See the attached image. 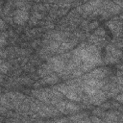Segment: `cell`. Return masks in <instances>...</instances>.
<instances>
[{"mask_svg": "<svg viewBox=\"0 0 123 123\" xmlns=\"http://www.w3.org/2000/svg\"><path fill=\"white\" fill-rule=\"evenodd\" d=\"M122 57V52L112 45H108L106 47V58L107 63H115Z\"/></svg>", "mask_w": 123, "mask_h": 123, "instance_id": "6da1fadb", "label": "cell"}, {"mask_svg": "<svg viewBox=\"0 0 123 123\" xmlns=\"http://www.w3.org/2000/svg\"><path fill=\"white\" fill-rule=\"evenodd\" d=\"M47 63L54 72L62 74L65 70V62L61 57H52L47 61Z\"/></svg>", "mask_w": 123, "mask_h": 123, "instance_id": "7a4b0ae2", "label": "cell"}, {"mask_svg": "<svg viewBox=\"0 0 123 123\" xmlns=\"http://www.w3.org/2000/svg\"><path fill=\"white\" fill-rule=\"evenodd\" d=\"M56 107L62 113L74 112V111H77L79 110V106L78 105H75L74 103L67 102V101H60L59 103L56 104Z\"/></svg>", "mask_w": 123, "mask_h": 123, "instance_id": "3957f363", "label": "cell"}, {"mask_svg": "<svg viewBox=\"0 0 123 123\" xmlns=\"http://www.w3.org/2000/svg\"><path fill=\"white\" fill-rule=\"evenodd\" d=\"M29 19V12L26 9H17L13 13V20L16 24L22 25Z\"/></svg>", "mask_w": 123, "mask_h": 123, "instance_id": "277c9868", "label": "cell"}, {"mask_svg": "<svg viewBox=\"0 0 123 123\" xmlns=\"http://www.w3.org/2000/svg\"><path fill=\"white\" fill-rule=\"evenodd\" d=\"M107 95L104 91L102 90H98L95 94L91 95L88 97V102L93 104V105H96V106H100L102 105L103 103H105V101L107 100Z\"/></svg>", "mask_w": 123, "mask_h": 123, "instance_id": "5b68a950", "label": "cell"}, {"mask_svg": "<svg viewBox=\"0 0 123 123\" xmlns=\"http://www.w3.org/2000/svg\"><path fill=\"white\" fill-rule=\"evenodd\" d=\"M108 74V69L106 68H97L89 72L86 76H85L86 79H94V80H103L106 75Z\"/></svg>", "mask_w": 123, "mask_h": 123, "instance_id": "8992f818", "label": "cell"}, {"mask_svg": "<svg viewBox=\"0 0 123 123\" xmlns=\"http://www.w3.org/2000/svg\"><path fill=\"white\" fill-rule=\"evenodd\" d=\"M84 85L92 87L94 89H101L104 87V82L102 80H94V79H86Z\"/></svg>", "mask_w": 123, "mask_h": 123, "instance_id": "52a82bcc", "label": "cell"}, {"mask_svg": "<svg viewBox=\"0 0 123 123\" xmlns=\"http://www.w3.org/2000/svg\"><path fill=\"white\" fill-rule=\"evenodd\" d=\"M108 27L110 28V30L115 35V36H119L122 32V27L120 25V22L116 21V20H111L107 23Z\"/></svg>", "mask_w": 123, "mask_h": 123, "instance_id": "ba28073f", "label": "cell"}, {"mask_svg": "<svg viewBox=\"0 0 123 123\" xmlns=\"http://www.w3.org/2000/svg\"><path fill=\"white\" fill-rule=\"evenodd\" d=\"M102 4V2L100 1H94V2H88V3H86L84 6H83V10L86 12H93L95 10H98L100 7V5Z\"/></svg>", "mask_w": 123, "mask_h": 123, "instance_id": "9c48e42d", "label": "cell"}, {"mask_svg": "<svg viewBox=\"0 0 123 123\" xmlns=\"http://www.w3.org/2000/svg\"><path fill=\"white\" fill-rule=\"evenodd\" d=\"M52 71H53V70L51 69V67L49 66V64H48V63H45V64H42V65L39 67L37 73H38V75H39L40 77L44 78V77H46V76L52 74Z\"/></svg>", "mask_w": 123, "mask_h": 123, "instance_id": "30bf717a", "label": "cell"}, {"mask_svg": "<svg viewBox=\"0 0 123 123\" xmlns=\"http://www.w3.org/2000/svg\"><path fill=\"white\" fill-rule=\"evenodd\" d=\"M59 82V77L55 74H50L46 77H44L41 81V83L43 84H48V85H53V84H56Z\"/></svg>", "mask_w": 123, "mask_h": 123, "instance_id": "8fae6325", "label": "cell"}, {"mask_svg": "<svg viewBox=\"0 0 123 123\" xmlns=\"http://www.w3.org/2000/svg\"><path fill=\"white\" fill-rule=\"evenodd\" d=\"M74 44H75V41H67V42H64V41H63V42L61 44V46H60L58 52H60V53H61V52H64V51L70 49L72 46H74Z\"/></svg>", "mask_w": 123, "mask_h": 123, "instance_id": "7c38bea8", "label": "cell"}, {"mask_svg": "<svg viewBox=\"0 0 123 123\" xmlns=\"http://www.w3.org/2000/svg\"><path fill=\"white\" fill-rule=\"evenodd\" d=\"M105 117L107 118V122H111V121H118V115L117 112L115 111H109L105 114Z\"/></svg>", "mask_w": 123, "mask_h": 123, "instance_id": "4fadbf2b", "label": "cell"}, {"mask_svg": "<svg viewBox=\"0 0 123 123\" xmlns=\"http://www.w3.org/2000/svg\"><path fill=\"white\" fill-rule=\"evenodd\" d=\"M94 34H95L96 36H99V37H103V36H106V31L104 30V28L98 27V28L96 29V31L94 32Z\"/></svg>", "mask_w": 123, "mask_h": 123, "instance_id": "5bb4252c", "label": "cell"}, {"mask_svg": "<svg viewBox=\"0 0 123 123\" xmlns=\"http://www.w3.org/2000/svg\"><path fill=\"white\" fill-rule=\"evenodd\" d=\"M8 70H9L8 63H5L4 62H2V63H1V71H2V73H6V72H8Z\"/></svg>", "mask_w": 123, "mask_h": 123, "instance_id": "9a60e30c", "label": "cell"}, {"mask_svg": "<svg viewBox=\"0 0 123 123\" xmlns=\"http://www.w3.org/2000/svg\"><path fill=\"white\" fill-rule=\"evenodd\" d=\"M86 114H84V113H82V114H78V115L72 116L71 119H72V120H75V121H80L81 119H83L84 117H86Z\"/></svg>", "mask_w": 123, "mask_h": 123, "instance_id": "2e32d148", "label": "cell"}, {"mask_svg": "<svg viewBox=\"0 0 123 123\" xmlns=\"http://www.w3.org/2000/svg\"><path fill=\"white\" fill-rule=\"evenodd\" d=\"M93 113H94L95 115H105V114H106V113L102 111L101 108H98V109L94 110V111H93Z\"/></svg>", "mask_w": 123, "mask_h": 123, "instance_id": "e0dca14e", "label": "cell"}, {"mask_svg": "<svg viewBox=\"0 0 123 123\" xmlns=\"http://www.w3.org/2000/svg\"><path fill=\"white\" fill-rule=\"evenodd\" d=\"M115 100H116L118 103L123 104V93H120V94H118L117 96H115Z\"/></svg>", "mask_w": 123, "mask_h": 123, "instance_id": "ac0fdd59", "label": "cell"}, {"mask_svg": "<svg viewBox=\"0 0 123 123\" xmlns=\"http://www.w3.org/2000/svg\"><path fill=\"white\" fill-rule=\"evenodd\" d=\"M110 107H111V104L110 103H105V104L100 105V108L101 109H109Z\"/></svg>", "mask_w": 123, "mask_h": 123, "instance_id": "d6986e66", "label": "cell"}, {"mask_svg": "<svg viewBox=\"0 0 123 123\" xmlns=\"http://www.w3.org/2000/svg\"><path fill=\"white\" fill-rule=\"evenodd\" d=\"M96 26H98V23L97 22H92L89 24V29H94Z\"/></svg>", "mask_w": 123, "mask_h": 123, "instance_id": "ffe728a7", "label": "cell"}, {"mask_svg": "<svg viewBox=\"0 0 123 123\" xmlns=\"http://www.w3.org/2000/svg\"><path fill=\"white\" fill-rule=\"evenodd\" d=\"M5 42H6V39H5V37H4V36H2V37H1V46H2V47L4 46V44H5Z\"/></svg>", "mask_w": 123, "mask_h": 123, "instance_id": "44dd1931", "label": "cell"}, {"mask_svg": "<svg viewBox=\"0 0 123 123\" xmlns=\"http://www.w3.org/2000/svg\"><path fill=\"white\" fill-rule=\"evenodd\" d=\"M118 121L120 123H123V114H121L120 116H118Z\"/></svg>", "mask_w": 123, "mask_h": 123, "instance_id": "7402d4cb", "label": "cell"}, {"mask_svg": "<svg viewBox=\"0 0 123 123\" xmlns=\"http://www.w3.org/2000/svg\"><path fill=\"white\" fill-rule=\"evenodd\" d=\"M120 18H121V19H123V14H122V15H120Z\"/></svg>", "mask_w": 123, "mask_h": 123, "instance_id": "603a6c76", "label": "cell"}]
</instances>
